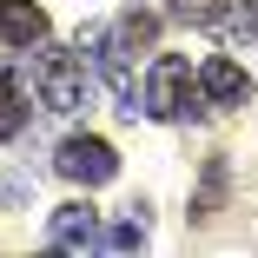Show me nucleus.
<instances>
[{
	"instance_id": "2",
	"label": "nucleus",
	"mask_w": 258,
	"mask_h": 258,
	"mask_svg": "<svg viewBox=\"0 0 258 258\" xmlns=\"http://www.w3.org/2000/svg\"><path fill=\"white\" fill-rule=\"evenodd\" d=\"M33 93H40V106H46V113H80V106H86V60L67 53V46H46V40H40Z\"/></svg>"
},
{
	"instance_id": "8",
	"label": "nucleus",
	"mask_w": 258,
	"mask_h": 258,
	"mask_svg": "<svg viewBox=\"0 0 258 258\" xmlns=\"http://www.w3.org/2000/svg\"><path fill=\"white\" fill-rule=\"evenodd\" d=\"M119 46H126V53H139V46H152V40H159V14H146V7H133V14H119Z\"/></svg>"
},
{
	"instance_id": "6",
	"label": "nucleus",
	"mask_w": 258,
	"mask_h": 258,
	"mask_svg": "<svg viewBox=\"0 0 258 258\" xmlns=\"http://www.w3.org/2000/svg\"><path fill=\"white\" fill-rule=\"evenodd\" d=\"M40 40H46V7L40 0H0V46L33 53Z\"/></svg>"
},
{
	"instance_id": "4",
	"label": "nucleus",
	"mask_w": 258,
	"mask_h": 258,
	"mask_svg": "<svg viewBox=\"0 0 258 258\" xmlns=\"http://www.w3.org/2000/svg\"><path fill=\"white\" fill-rule=\"evenodd\" d=\"M199 99H205V106H245V99H251V73L232 53H212L199 67Z\"/></svg>"
},
{
	"instance_id": "9",
	"label": "nucleus",
	"mask_w": 258,
	"mask_h": 258,
	"mask_svg": "<svg viewBox=\"0 0 258 258\" xmlns=\"http://www.w3.org/2000/svg\"><path fill=\"white\" fill-rule=\"evenodd\" d=\"M99 245H106V251H139V245H146V212L133 205V212H126L113 232H99Z\"/></svg>"
},
{
	"instance_id": "12",
	"label": "nucleus",
	"mask_w": 258,
	"mask_h": 258,
	"mask_svg": "<svg viewBox=\"0 0 258 258\" xmlns=\"http://www.w3.org/2000/svg\"><path fill=\"white\" fill-rule=\"evenodd\" d=\"M219 27H225V40H251V33H258V7H238V14H225Z\"/></svg>"
},
{
	"instance_id": "5",
	"label": "nucleus",
	"mask_w": 258,
	"mask_h": 258,
	"mask_svg": "<svg viewBox=\"0 0 258 258\" xmlns=\"http://www.w3.org/2000/svg\"><path fill=\"white\" fill-rule=\"evenodd\" d=\"M46 238H53V251H93L99 245V212L93 205H53V219H46Z\"/></svg>"
},
{
	"instance_id": "1",
	"label": "nucleus",
	"mask_w": 258,
	"mask_h": 258,
	"mask_svg": "<svg viewBox=\"0 0 258 258\" xmlns=\"http://www.w3.org/2000/svg\"><path fill=\"white\" fill-rule=\"evenodd\" d=\"M199 106H205V99H199L192 67H185L179 53H159L152 73H146V86H139V113H146V119H185V113H199Z\"/></svg>"
},
{
	"instance_id": "7",
	"label": "nucleus",
	"mask_w": 258,
	"mask_h": 258,
	"mask_svg": "<svg viewBox=\"0 0 258 258\" xmlns=\"http://www.w3.org/2000/svg\"><path fill=\"white\" fill-rule=\"evenodd\" d=\"M27 133V93H20V80L0 67V139H20Z\"/></svg>"
},
{
	"instance_id": "11",
	"label": "nucleus",
	"mask_w": 258,
	"mask_h": 258,
	"mask_svg": "<svg viewBox=\"0 0 258 258\" xmlns=\"http://www.w3.org/2000/svg\"><path fill=\"white\" fill-rule=\"evenodd\" d=\"M219 192H225V159H212V166H205V192H199V205H192V219H212Z\"/></svg>"
},
{
	"instance_id": "10",
	"label": "nucleus",
	"mask_w": 258,
	"mask_h": 258,
	"mask_svg": "<svg viewBox=\"0 0 258 258\" xmlns=\"http://www.w3.org/2000/svg\"><path fill=\"white\" fill-rule=\"evenodd\" d=\"M172 20L179 27H219L225 20V0H172Z\"/></svg>"
},
{
	"instance_id": "3",
	"label": "nucleus",
	"mask_w": 258,
	"mask_h": 258,
	"mask_svg": "<svg viewBox=\"0 0 258 258\" xmlns=\"http://www.w3.org/2000/svg\"><path fill=\"white\" fill-rule=\"evenodd\" d=\"M53 172L93 192V185H113V179H119V152L99 139V133H73V139H60V152H53Z\"/></svg>"
}]
</instances>
